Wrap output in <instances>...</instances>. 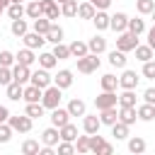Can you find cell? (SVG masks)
I'll list each match as a JSON object with an SVG mask.
<instances>
[{
  "label": "cell",
  "mask_w": 155,
  "mask_h": 155,
  "mask_svg": "<svg viewBox=\"0 0 155 155\" xmlns=\"http://www.w3.org/2000/svg\"><path fill=\"white\" fill-rule=\"evenodd\" d=\"M61 99H63V90H61L58 85H48V87L44 90L41 104H44L46 109H56V107H61Z\"/></svg>",
  "instance_id": "6da1fadb"
},
{
  "label": "cell",
  "mask_w": 155,
  "mask_h": 155,
  "mask_svg": "<svg viewBox=\"0 0 155 155\" xmlns=\"http://www.w3.org/2000/svg\"><path fill=\"white\" fill-rule=\"evenodd\" d=\"M90 153H97V155H111V153H114V145L107 143L99 133H90Z\"/></svg>",
  "instance_id": "7a4b0ae2"
},
{
  "label": "cell",
  "mask_w": 155,
  "mask_h": 155,
  "mask_svg": "<svg viewBox=\"0 0 155 155\" xmlns=\"http://www.w3.org/2000/svg\"><path fill=\"white\" fill-rule=\"evenodd\" d=\"M75 61H78V70L85 73V75L94 73V70L99 68V63H102L97 53H87V56H82V58H75Z\"/></svg>",
  "instance_id": "3957f363"
},
{
  "label": "cell",
  "mask_w": 155,
  "mask_h": 155,
  "mask_svg": "<svg viewBox=\"0 0 155 155\" xmlns=\"http://www.w3.org/2000/svg\"><path fill=\"white\" fill-rule=\"evenodd\" d=\"M116 104H119V94H116V92H111V90H102V92L94 97V107H97V111H99V109L116 107Z\"/></svg>",
  "instance_id": "277c9868"
},
{
  "label": "cell",
  "mask_w": 155,
  "mask_h": 155,
  "mask_svg": "<svg viewBox=\"0 0 155 155\" xmlns=\"http://www.w3.org/2000/svg\"><path fill=\"white\" fill-rule=\"evenodd\" d=\"M136 46H138V36H136V34H131L128 29L119 34V39H116V48H119V51L128 53V51H136Z\"/></svg>",
  "instance_id": "5b68a950"
},
{
  "label": "cell",
  "mask_w": 155,
  "mask_h": 155,
  "mask_svg": "<svg viewBox=\"0 0 155 155\" xmlns=\"http://www.w3.org/2000/svg\"><path fill=\"white\" fill-rule=\"evenodd\" d=\"M31 124H34V119H31L29 114L10 116V126L15 128V133H29V131H31Z\"/></svg>",
  "instance_id": "8992f818"
},
{
  "label": "cell",
  "mask_w": 155,
  "mask_h": 155,
  "mask_svg": "<svg viewBox=\"0 0 155 155\" xmlns=\"http://www.w3.org/2000/svg\"><path fill=\"white\" fill-rule=\"evenodd\" d=\"M31 85H36V87H41V90H46L48 85H53V78H51V73L46 70V68H41L39 65V70H34L31 73V80H29Z\"/></svg>",
  "instance_id": "52a82bcc"
},
{
  "label": "cell",
  "mask_w": 155,
  "mask_h": 155,
  "mask_svg": "<svg viewBox=\"0 0 155 155\" xmlns=\"http://www.w3.org/2000/svg\"><path fill=\"white\" fill-rule=\"evenodd\" d=\"M138 82H140L138 73H136V70L124 68V73H121V78H119V87H121V90H136V87H138Z\"/></svg>",
  "instance_id": "ba28073f"
},
{
  "label": "cell",
  "mask_w": 155,
  "mask_h": 155,
  "mask_svg": "<svg viewBox=\"0 0 155 155\" xmlns=\"http://www.w3.org/2000/svg\"><path fill=\"white\" fill-rule=\"evenodd\" d=\"M12 80L19 82V85H29V80H31V68L15 63V65H12Z\"/></svg>",
  "instance_id": "9c48e42d"
},
{
  "label": "cell",
  "mask_w": 155,
  "mask_h": 155,
  "mask_svg": "<svg viewBox=\"0 0 155 155\" xmlns=\"http://www.w3.org/2000/svg\"><path fill=\"white\" fill-rule=\"evenodd\" d=\"M109 29L116 31V34L126 31V29H128V15H126V12H114V15H111V22H109Z\"/></svg>",
  "instance_id": "30bf717a"
},
{
  "label": "cell",
  "mask_w": 155,
  "mask_h": 155,
  "mask_svg": "<svg viewBox=\"0 0 155 155\" xmlns=\"http://www.w3.org/2000/svg\"><path fill=\"white\" fill-rule=\"evenodd\" d=\"M22 41H24V46H27V48H34V51H36V48H41V46L46 44V36L31 29V31H27V34L22 36Z\"/></svg>",
  "instance_id": "8fae6325"
},
{
  "label": "cell",
  "mask_w": 155,
  "mask_h": 155,
  "mask_svg": "<svg viewBox=\"0 0 155 155\" xmlns=\"http://www.w3.org/2000/svg\"><path fill=\"white\" fill-rule=\"evenodd\" d=\"M41 143H44V145H53V148H56V145L61 143V131H58V126H53V124H51L48 128H44V131H41Z\"/></svg>",
  "instance_id": "7c38bea8"
},
{
  "label": "cell",
  "mask_w": 155,
  "mask_h": 155,
  "mask_svg": "<svg viewBox=\"0 0 155 155\" xmlns=\"http://www.w3.org/2000/svg\"><path fill=\"white\" fill-rule=\"evenodd\" d=\"M48 119H51L53 126L61 128V126H65V124L70 121V111H68V107H65V109H63V107H56V109H51V116H48Z\"/></svg>",
  "instance_id": "4fadbf2b"
},
{
  "label": "cell",
  "mask_w": 155,
  "mask_h": 155,
  "mask_svg": "<svg viewBox=\"0 0 155 155\" xmlns=\"http://www.w3.org/2000/svg\"><path fill=\"white\" fill-rule=\"evenodd\" d=\"M73 70H68V68H63V70H58L56 75H53V85H58L61 90H68L70 85H73Z\"/></svg>",
  "instance_id": "5bb4252c"
},
{
  "label": "cell",
  "mask_w": 155,
  "mask_h": 155,
  "mask_svg": "<svg viewBox=\"0 0 155 155\" xmlns=\"http://www.w3.org/2000/svg\"><path fill=\"white\" fill-rule=\"evenodd\" d=\"M99 128H102V121H99L97 114H85L82 116V131L85 133H99Z\"/></svg>",
  "instance_id": "9a60e30c"
},
{
  "label": "cell",
  "mask_w": 155,
  "mask_h": 155,
  "mask_svg": "<svg viewBox=\"0 0 155 155\" xmlns=\"http://www.w3.org/2000/svg\"><path fill=\"white\" fill-rule=\"evenodd\" d=\"M41 7H44V17H48L51 22H56L61 17V2H56V0H41Z\"/></svg>",
  "instance_id": "2e32d148"
},
{
  "label": "cell",
  "mask_w": 155,
  "mask_h": 155,
  "mask_svg": "<svg viewBox=\"0 0 155 155\" xmlns=\"http://www.w3.org/2000/svg\"><path fill=\"white\" fill-rule=\"evenodd\" d=\"M109 22H111V15H107V10H97V12H94V17H92V24H94V29H97V31L109 29Z\"/></svg>",
  "instance_id": "e0dca14e"
},
{
  "label": "cell",
  "mask_w": 155,
  "mask_h": 155,
  "mask_svg": "<svg viewBox=\"0 0 155 155\" xmlns=\"http://www.w3.org/2000/svg\"><path fill=\"white\" fill-rule=\"evenodd\" d=\"M87 46H90V53H97V56H102V53L107 51V39H104L102 34H94L92 39H87Z\"/></svg>",
  "instance_id": "ac0fdd59"
},
{
  "label": "cell",
  "mask_w": 155,
  "mask_h": 155,
  "mask_svg": "<svg viewBox=\"0 0 155 155\" xmlns=\"http://www.w3.org/2000/svg\"><path fill=\"white\" fill-rule=\"evenodd\" d=\"M99 121H102V126H114V124L119 121V109H116V107L99 109Z\"/></svg>",
  "instance_id": "d6986e66"
},
{
  "label": "cell",
  "mask_w": 155,
  "mask_h": 155,
  "mask_svg": "<svg viewBox=\"0 0 155 155\" xmlns=\"http://www.w3.org/2000/svg\"><path fill=\"white\" fill-rule=\"evenodd\" d=\"M15 58H17V63H19V65H29V68H31V65L36 63L34 48H27V46H24L22 51H17V53H15Z\"/></svg>",
  "instance_id": "ffe728a7"
},
{
  "label": "cell",
  "mask_w": 155,
  "mask_h": 155,
  "mask_svg": "<svg viewBox=\"0 0 155 155\" xmlns=\"http://www.w3.org/2000/svg\"><path fill=\"white\" fill-rule=\"evenodd\" d=\"M41 97H44V90H41V87H36V85H31V82L24 85V97H22V99H24L27 104H29V102H41Z\"/></svg>",
  "instance_id": "44dd1931"
},
{
  "label": "cell",
  "mask_w": 155,
  "mask_h": 155,
  "mask_svg": "<svg viewBox=\"0 0 155 155\" xmlns=\"http://www.w3.org/2000/svg\"><path fill=\"white\" fill-rule=\"evenodd\" d=\"M5 94H7V99H12V102H19L22 97H24V85H19V82H10L7 87H5Z\"/></svg>",
  "instance_id": "7402d4cb"
},
{
  "label": "cell",
  "mask_w": 155,
  "mask_h": 155,
  "mask_svg": "<svg viewBox=\"0 0 155 155\" xmlns=\"http://www.w3.org/2000/svg\"><path fill=\"white\" fill-rule=\"evenodd\" d=\"M68 111H70V116H85V114H87V104H85L80 97H73V99L68 102Z\"/></svg>",
  "instance_id": "603a6c76"
},
{
  "label": "cell",
  "mask_w": 155,
  "mask_h": 155,
  "mask_svg": "<svg viewBox=\"0 0 155 155\" xmlns=\"http://www.w3.org/2000/svg\"><path fill=\"white\" fill-rule=\"evenodd\" d=\"M136 119H138L136 107H119V121H124V124L133 126V124H136Z\"/></svg>",
  "instance_id": "cb8c5ba5"
},
{
  "label": "cell",
  "mask_w": 155,
  "mask_h": 155,
  "mask_svg": "<svg viewBox=\"0 0 155 155\" xmlns=\"http://www.w3.org/2000/svg\"><path fill=\"white\" fill-rule=\"evenodd\" d=\"M126 61H128V58H126L124 51H119V48L109 51V65H111V68H121V70H124V68H126Z\"/></svg>",
  "instance_id": "d4e9b609"
},
{
  "label": "cell",
  "mask_w": 155,
  "mask_h": 155,
  "mask_svg": "<svg viewBox=\"0 0 155 155\" xmlns=\"http://www.w3.org/2000/svg\"><path fill=\"white\" fill-rule=\"evenodd\" d=\"M70 46V56L73 58H82V56H87L90 53V46H87V41H73V44H68Z\"/></svg>",
  "instance_id": "484cf974"
},
{
  "label": "cell",
  "mask_w": 155,
  "mask_h": 155,
  "mask_svg": "<svg viewBox=\"0 0 155 155\" xmlns=\"http://www.w3.org/2000/svg\"><path fill=\"white\" fill-rule=\"evenodd\" d=\"M36 61H39V65H41V68H46V70L56 68V63H58V58L53 56V51H41Z\"/></svg>",
  "instance_id": "4316f807"
},
{
  "label": "cell",
  "mask_w": 155,
  "mask_h": 155,
  "mask_svg": "<svg viewBox=\"0 0 155 155\" xmlns=\"http://www.w3.org/2000/svg\"><path fill=\"white\" fill-rule=\"evenodd\" d=\"M136 111H138V119H140V121H153V119H155V104L143 102L140 107H136Z\"/></svg>",
  "instance_id": "83f0119b"
},
{
  "label": "cell",
  "mask_w": 155,
  "mask_h": 155,
  "mask_svg": "<svg viewBox=\"0 0 155 155\" xmlns=\"http://www.w3.org/2000/svg\"><path fill=\"white\" fill-rule=\"evenodd\" d=\"M5 12H7V17H10V19H19V17H24V15H27V5H22V2H10Z\"/></svg>",
  "instance_id": "f1b7e54d"
},
{
  "label": "cell",
  "mask_w": 155,
  "mask_h": 155,
  "mask_svg": "<svg viewBox=\"0 0 155 155\" xmlns=\"http://www.w3.org/2000/svg\"><path fill=\"white\" fill-rule=\"evenodd\" d=\"M94 12H97V7H94L90 0H85V2L78 5V17H80V19H92Z\"/></svg>",
  "instance_id": "f546056e"
},
{
  "label": "cell",
  "mask_w": 155,
  "mask_h": 155,
  "mask_svg": "<svg viewBox=\"0 0 155 155\" xmlns=\"http://www.w3.org/2000/svg\"><path fill=\"white\" fill-rule=\"evenodd\" d=\"M10 31H12L15 36H19V39H22V36L29 31V24H27V19H22V17H19V19H12V22H10Z\"/></svg>",
  "instance_id": "4dcf8cb0"
},
{
  "label": "cell",
  "mask_w": 155,
  "mask_h": 155,
  "mask_svg": "<svg viewBox=\"0 0 155 155\" xmlns=\"http://www.w3.org/2000/svg\"><path fill=\"white\" fill-rule=\"evenodd\" d=\"M51 24H53V22H51L48 17H36V19H31V29L39 31V34H44V36H46V31L51 29Z\"/></svg>",
  "instance_id": "1f68e13d"
},
{
  "label": "cell",
  "mask_w": 155,
  "mask_h": 155,
  "mask_svg": "<svg viewBox=\"0 0 155 155\" xmlns=\"http://www.w3.org/2000/svg\"><path fill=\"white\" fill-rule=\"evenodd\" d=\"M58 131H61V140H73V143H75V138H78V126H75V124L68 121V124L61 126Z\"/></svg>",
  "instance_id": "d6a6232c"
},
{
  "label": "cell",
  "mask_w": 155,
  "mask_h": 155,
  "mask_svg": "<svg viewBox=\"0 0 155 155\" xmlns=\"http://www.w3.org/2000/svg\"><path fill=\"white\" fill-rule=\"evenodd\" d=\"M128 124H124V121H116L114 126H111V136L116 138V140H126L128 138Z\"/></svg>",
  "instance_id": "836d02e7"
},
{
  "label": "cell",
  "mask_w": 155,
  "mask_h": 155,
  "mask_svg": "<svg viewBox=\"0 0 155 155\" xmlns=\"http://www.w3.org/2000/svg\"><path fill=\"white\" fill-rule=\"evenodd\" d=\"M153 53H155V51H153L148 44H138V46H136V58H138L140 63H145V61H153Z\"/></svg>",
  "instance_id": "e575fe53"
},
{
  "label": "cell",
  "mask_w": 155,
  "mask_h": 155,
  "mask_svg": "<svg viewBox=\"0 0 155 155\" xmlns=\"http://www.w3.org/2000/svg\"><path fill=\"white\" fill-rule=\"evenodd\" d=\"M99 85H102V90H111V92H116V87H119V78H116L114 73H107V75H102Z\"/></svg>",
  "instance_id": "d590c367"
},
{
  "label": "cell",
  "mask_w": 155,
  "mask_h": 155,
  "mask_svg": "<svg viewBox=\"0 0 155 155\" xmlns=\"http://www.w3.org/2000/svg\"><path fill=\"white\" fill-rule=\"evenodd\" d=\"M44 111H46V107H44L41 102H29V104H27V109H24V114H29L31 119H41V116H44Z\"/></svg>",
  "instance_id": "8d00e7d4"
},
{
  "label": "cell",
  "mask_w": 155,
  "mask_h": 155,
  "mask_svg": "<svg viewBox=\"0 0 155 155\" xmlns=\"http://www.w3.org/2000/svg\"><path fill=\"white\" fill-rule=\"evenodd\" d=\"M27 17H29V19L44 17V7H41V0H31V2L27 5Z\"/></svg>",
  "instance_id": "74e56055"
},
{
  "label": "cell",
  "mask_w": 155,
  "mask_h": 155,
  "mask_svg": "<svg viewBox=\"0 0 155 155\" xmlns=\"http://www.w3.org/2000/svg\"><path fill=\"white\" fill-rule=\"evenodd\" d=\"M128 31L131 34H136V36H140L143 31H145V19H140V17H128Z\"/></svg>",
  "instance_id": "f35d334b"
},
{
  "label": "cell",
  "mask_w": 155,
  "mask_h": 155,
  "mask_svg": "<svg viewBox=\"0 0 155 155\" xmlns=\"http://www.w3.org/2000/svg\"><path fill=\"white\" fill-rule=\"evenodd\" d=\"M46 41H51V44H61V41H63V29H61L56 22H53L51 29L46 31Z\"/></svg>",
  "instance_id": "ab89813d"
},
{
  "label": "cell",
  "mask_w": 155,
  "mask_h": 155,
  "mask_svg": "<svg viewBox=\"0 0 155 155\" xmlns=\"http://www.w3.org/2000/svg\"><path fill=\"white\" fill-rule=\"evenodd\" d=\"M119 107H136V90H124L119 94Z\"/></svg>",
  "instance_id": "60d3db41"
},
{
  "label": "cell",
  "mask_w": 155,
  "mask_h": 155,
  "mask_svg": "<svg viewBox=\"0 0 155 155\" xmlns=\"http://www.w3.org/2000/svg\"><path fill=\"white\" fill-rule=\"evenodd\" d=\"M145 140L140 138V136H133V138H128V150L131 153H136V155H140V153H145Z\"/></svg>",
  "instance_id": "b9f144b4"
},
{
  "label": "cell",
  "mask_w": 155,
  "mask_h": 155,
  "mask_svg": "<svg viewBox=\"0 0 155 155\" xmlns=\"http://www.w3.org/2000/svg\"><path fill=\"white\" fill-rule=\"evenodd\" d=\"M61 15H63V17H78V0H65V2H61Z\"/></svg>",
  "instance_id": "7bdbcfd3"
},
{
  "label": "cell",
  "mask_w": 155,
  "mask_h": 155,
  "mask_svg": "<svg viewBox=\"0 0 155 155\" xmlns=\"http://www.w3.org/2000/svg\"><path fill=\"white\" fill-rule=\"evenodd\" d=\"M53 56H56L58 61H68V58H73V56H70V46H65L63 41H61V44H53Z\"/></svg>",
  "instance_id": "ee69618b"
},
{
  "label": "cell",
  "mask_w": 155,
  "mask_h": 155,
  "mask_svg": "<svg viewBox=\"0 0 155 155\" xmlns=\"http://www.w3.org/2000/svg\"><path fill=\"white\" fill-rule=\"evenodd\" d=\"M39 150H41V145H39V140H34V138H27V140L22 143V153H24V155H39Z\"/></svg>",
  "instance_id": "f6af8a7d"
},
{
  "label": "cell",
  "mask_w": 155,
  "mask_h": 155,
  "mask_svg": "<svg viewBox=\"0 0 155 155\" xmlns=\"http://www.w3.org/2000/svg\"><path fill=\"white\" fill-rule=\"evenodd\" d=\"M75 153H80V155L90 153V133H87V136H78V138H75Z\"/></svg>",
  "instance_id": "bcb514c9"
},
{
  "label": "cell",
  "mask_w": 155,
  "mask_h": 155,
  "mask_svg": "<svg viewBox=\"0 0 155 155\" xmlns=\"http://www.w3.org/2000/svg\"><path fill=\"white\" fill-rule=\"evenodd\" d=\"M136 10L138 15H150L155 10V0H136Z\"/></svg>",
  "instance_id": "7dc6e473"
},
{
  "label": "cell",
  "mask_w": 155,
  "mask_h": 155,
  "mask_svg": "<svg viewBox=\"0 0 155 155\" xmlns=\"http://www.w3.org/2000/svg\"><path fill=\"white\" fill-rule=\"evenodd\" d=\"M15 63H17L15 53H12V51H7V48H2V51H0V65H5V68H12Z\"/></svg>",
  "instance_id": "c3c4849f"
},
{
  "label": "cell",
  "mask_w": 155,
  "mask_h": 155,
  "mask_svg": "<svg viewBox=\"0 0 155 155\" xmlns=\"http://www.w3.org/2000/svg\"><path fill=\"white\" fill-rule=\"evenodd\" d=\"M12 133H15V128L10 126V121L0 124V143H10L12 140Z\"/></svg>",
  "instance_id": "681fc988"
},
{
  "label": "cell",
  "mask_w": 155,
  "mask_h": 155,
  "mask_svg": "<svg viewBox=\"0 0 155 155\" xmlns=\"http://www.w3.org/2000/svg\"><path fill=\"white\" fill-rule=\"evenodd\" d=\"M75 153V143L73 140H61L58 143V155H73Z\"/></svg>",
  "instance_id": "f907efd6"
},
{
  "label": "cell",
  "mask_w": 155,
  "mask_h": 155,
  "mask_svg": "<svg viewBox=\"0 0 155 155\" xmlns=\"http://www.w3.org/2000/svg\"><path fill=\"white\" fill-rule=\"evenodd\" d=\"M10 82H12V68L0 65V85H2V87H7Z\"/></svg>",
  "instance_id": "816d5d0a"
},
{
  "label": "cell",
  "mask_w": 155,
  "mask_h": 155,
  "mask_svg": "<svg viewBox=\"0 0 155 155\" xmlns=\"http://www.w3.org/2000/svg\"><path fill=\"white\" fill-rule=\"evenodd\" d=\"M143 78L155 80V61H145L143 63Z\"/></svg>",
  "instance_id": "f5cc1de1"
},
{
  "label": "cell",
  "mask_w": 155,
  "mask_h": 155,
  "mask_svg": "<svg viewBox=\"0 0 155 155\" xmlns=\"http://www.w3.org/2000/svg\"><path fill=\"white\" fill-rule=\"evenodd\" d=\"M143 102H148V104H155V87H148V90L143 92Z\"/></svg>",
  "instance_id": "db71d44e"
},
{
  "label": "cell",
  "mask_w": 155,
  "mask_h": 155,
  "mask_svg": "<svg viewBox=\"0 0 155 155\" xmlns=\"http://www.w3.org/2000/svg\"><path fill=\"white\" fill-rule=\"evenodd\" d=\"M10 116H12V114H10V109H7L5 104H0V124H5V121H10Z\"/></svg>",
  "instance_id": "11a10c76"
},
{
  "label": "cell",
  "mask_w": 155,
  "mask_h": 155,
  "mask_svg": "<svg viewBox=\"0 0 155 155\" xmlns=\"http://www.w3.org/2000/svg\"><path fill=\"white\" fill-rule=\"evenodd\" d=\"M97 10H109V5H111V0H90Z\"/></svg>",
  "instance_id": "9f6ffc18"
},
{
  "label": "cell",
  "mask_w": 155,
  "mask_h": 155,
  "mask_svg": "<svg viewBox=\"0 0 155 155\" xmlns=\"http://www.w3.org/2000/svg\"><path fill=\"white\" fill-rule=\"evenodd\" d=\"M148 46H150V48L155 51V24H153V27L148 29Z\"/></svg>",
  "instance_id": "6f0895ef"
},
{
  "label": "cell",
  "mask_w": 155,
  "mask_h": 155,
  "mask_svg": "<svg viewBox=\"0 0 155 155\" xmlns=\"http://www.w3.org/2000/svg\"><path fill=\"white\" fill-rule=\"evenodd\" d=\"M7 5H10V0H0V15L7 10Z\"/></svg>",
  "instance_id": "680465c9"
},
{
  "label": "cell",
  "mask_w": 155,
  "mask_h": 155,
  "mask_svg": "<svg viewBox=\"0 0 155 155\" xmlns=\"http://www.w3.org/2000/svg\"><path fill=\"white\" fill-rule=\"evenodd\" d=\"M150 15H153V24H155V10H153V12H150Z\"/></svg>",
  "instance_id": "91938a15"
},
{
  "label": "cell",
  "mask_w": 155,
  "mask_h": 155,
  "mask_svg": "<svg viewBox=\"0 0 155 155\" xmlns=\"http://www.w3.org/2000/svg\"><path fill=\"white\" fill-rule=\"evenodd\" d=\"M10 2H22V0H10Z\"/></svg>",
  "instance_id": "94428289"
},
{
  "label": "cell",
  "mask_w": 155,
  "mask_h": 155,
  "mask_svg": "<svg viewBox=\"0 0 155 155\" xmlns=\"http://www.w3.org/2000/svg\"><path fill=\"white\" fill-rule=\"evenodd\" d=\"M56 2H65V0H56Z\"/></svg>",
  "instance_id": "6125c7cd"
}]
</instances>
